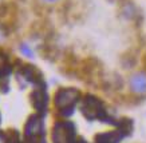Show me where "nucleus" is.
I'll use <instances>...</instances> for the list:
<instances>
[{
	"label": "nucleus",
	"mask_w": 146,
	"mask_h": 143,
	"mask_svg": "<svg viewBox=\"0 0 146 143\" xmlns=\"http://www.w3.org/2000/svg\"><path fill=\"white\" fill-rule=\"evenodd\" d=\"M80 111L89 121H93V119H97V118H99L101 121L106 119L103 103L97 96H93V95H86L84 98H82Z\"/></svg>",
	"instance_id": "7ed1b4c3"
},
{
	"label": "nucleus",
	"mask_w": 146,
	"mask_h": 143,
	"mask_svg": "<svg viewBox=\"0 0 146 143\" xmlns=\"http://www.w3.org/2000/svg\"><path fill=\"white\" fill-rule=\"evenodd\" d=\"M0 143H7V135L3 131H0Z\"/></svg>",
	"instance_id": "9d476101"
},
{
	"label": "nucleus",
	"mask_w": 146,
	"mask_h": 143,
	"mask_svg": "<svg viewBox=\"0 0 146 143\" xmlns=\"http://www.w3.org/2000/svg\"><path fill=\"white\" fill-rule=\"evenodd\" d=\"M142 63H143V66H145V70H143V71H146V52H145V55H143V58H142Z\"/></svg>",
	"instance_id": "9b49d317"
},
{
	"label": "nucleus",
	"mask_w": 146,
	"mask_h": 143,
	"mask_svg": "<svg viewBox=\"0 0 146 143\" xmlns=\"http://www.w3.org/2000/svg\"><path fill=\"white\" fill-rule=\"evenodd\" d=\"M79 98H80V92L76 88L63 87V88L56 90V92L54 95V104L60 111L62 116L67 118V116L72 115L74 106L79 100Z\"/></svg>",
	"instance_id": "f257e3e1"
},
{
	"label": "nucleus",
	"mask_w": 146,
	"mask_h": 143,
	"mask_svg": "<svg viewBox=\"0 0 146 143\" xmlns=\"http://www.w3.org/2000/svg\"><path fill=\"white\" fill-rule=\"evenodd\" d=\"M32 107L36 110L38 115L43 116L47 112V106H48V95L46 92L44 87H38L30 95Z\"/></svg>",
	"instance_id": "39448f33"
},
{
	"label": "nucleus",
	"mask_w": 146,
	"mask_h": 143,
	"mask_svg": "<svg viewBox=\"0 0 146 143\" xmlns=\"http://www.w3.org/2000/svg\"><path fill=\"white\" fill-rule=\"evenodd\" d=\"M76 132L74 125L68 121L56 122L51 131L52 143H75Z\"/></svg>",
	"instance_id": "f03ea898"
},
{
	"label": "nucleus",
	"mask_w": 146,
	"mask_h": 143,
	"mask_svg": "<svg viewBox=\"0 0 146 143\" xmlns=\"http://www.w3.org/2000/svg\"><path fill=\"white\" fill-rule=\"evenodd\" d=\"M18 78H23L26 82L32 83L38 87H44V80L40 70L34 66V64H23L18 72Z\"/></svg>",
	"instance_id": "20e7f679"
},
{
	"label": "nucleus",
	"mask_w": 146,
	"mask_h": 143,
	"mask_svg": "<svg viewBox=\"0 0 146 143\" xmlns=\"http://www.w3.org/2000/svg\"><path fill=\"white\" fill-rule=\"evenodd\" d=\"M125 135L121 130H114L109 132H102L95 136V143H119Z\"/></svg>",
	"instance_id": "0eeeda50"
},
{
	"label": "nucleus",
	"mask_w": 146,
	"mask_h": 143,
	"mask_svg": "<svg viewBox=\"0 0 146 143\" xmlns=\"http://www.w3.org/2000/svg\"><path fill=\"white\" fill-rule=\"evenodd\" d=\"M75 143H86V142H83V139H82V140H76Z\"/></svg>",
	"instance_id": "ddd939ff"
},
{
	"label": "nucleus",
	"mask_w": 146,
	"mask_h": 143,
	"mask_svg": "<svg viewBox=\"0 0 146 143\" xmlns=\"http://www.w3.org/2000/svg\"><path fill=\"white\" fill-rule=\"evenodd\" d=\"M11 72V66L8 63V58L7 55L0 51V78H4Z\"/></svg>",
	"instance_id": "6e6552de"
},
{
	"label": "nucleus",
	"mask_w": 146,
	"mask_h": 143,
	"mask_svg": "<svg viewBox=\"0 0 146 143\" xmlns=\"http://www.w3.org/2000/svg\"><path fill=\"white\" fill-rule=\"evenodd\" d=\"M44 3H55V1H58V0H43Z\"/></svg>",
	"instance_id": "f8f14e48"
},
{
	"label": "nucleus",
	"mask_w": 146,
	"mask_h": 143,
	"mask_svg": "<svg viewBox=\"0 0 146 143\" xmlns=\"http://www.w3.org/2000/svg\"><path fill=\"white\" fill-rule=\"evenodd\" d=\"M129 86L134 94H146V71H138L133 74L129 79Z\"/></svg>",
	"instance_id": "423d86ee"
},
{
	"label": "nucleus",
	"mask_w": 146,
	"mask_h": 143,
	"mask_svg": "<svg viewBox=\"0 0 146 143\" xmlns=\"http://www.w3.org/2000/svg\"><path fill=\"white\" fill-rule=\"evenodd\" d=\"M20 51H22V52L26 55V56H30V58H32V56H34V54H32L31 48H30V47H28L27 44H24V43L20 45Z\"/></svg>",
	"instance_id": "1a4fd4ad"
}]
</instances>
